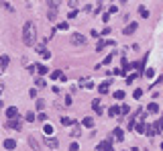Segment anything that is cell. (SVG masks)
I'll return each mask as SVG.
<instances>
[{"label":"cell","mask_w":163,"mask_h":151,"mask_svg":"<svg viewBox=\"0 0 163 151\" xmlns=\"http://www.w3.org/2000/svg\"><path fill=\"white\" fill-rule=\"evenodd\" d=\"M110 143H112L110 139H108V141H102V143H100V145L96 147V151H104V149H106V147H108V145H110Z\"/></svg>","instance_id":"cell-25"},{"label":"cell","mask_w":163,"mask_h":151,"mask_svg":"<svg viewBox=\"0 0 163 151\" xmlns=\"http://www.w3.org/2000/svg\"><path fill=\"white\" fill-rule=\"evenodd\" d=\"M57 29H61V31H67V23H59V25H57Z\"/></svg>","instance_id":"cell-37"},{"label":"cell","mask_w":163,"mask_h":151,"mask_svg":"<svg viewBox=\"0 0 163 151\" xmlns=\"http://www.w3.org/2000/svg\"><path fill=\"white\" fill-rule=\"evenodd\" d=\"M161 149H163V145H161Z\"/></svg>","instance_id":"cell-46"},{"label":"cell","mask_w":163,"mask_h":151,"mask_svg":"<svg viewBox=\"0 0 163 151\" xmlns=\"http://www.w3.org/2000/svg\"><path fill=\"white\" fill-rule=\"evenodd\" d=\"M145 76H147V78H153V76H155V70H147Z\"/></svg>","instance_id":"cell-40"},{"label":"cell","mask_w":163,"mask_h":151,"mask_svg":"<svg viewBox=\"0 0 163 151\" xmlns=\"http://www.w3.org/2000/svg\"><path fill=\"white\" fill-rule=\"evenodd\" d=\"M102 8H104V4H102V2H98V6H96V8H94V10H96V12H100V10H102Z\"/></svg>","instance_id":"cell-42"},{"label":"cell","mask_w":163,"mask_h":151,"mask_svg":"<svg viewBox=\"0 0 163 151\" xmlns=\"http://www.w3.org/2000/svg\"><path fill=\"white\" fill-rule=\"evenodd\" d=\"M6 116H8V120H12V118H18V108H16V106H10V108H6Z\"/></svg>","instance_id":"cell-6"},{"label":"cell","mask_w":163,"mask_h":151,"mask_svg":"<svg viewBox=\"0 0 163 151\" xmlns=\"http://www.w3.org/2000/svg\"><path fill=\"white\" fill-rule=\"evenodd\" d=\"M8 61H10V59H8V55H2V57H0V70H6Z\"/></svg>","instance_id":"cell-20"},{"label":"cell","mask_w":163,"mask_h":151,"mask_svg":"<svg viewBox=\"0 0 163 151\" xmlns=\"http://www.w3.org/2000/svg\"><path fill=\"white\" fill-rule=\"evenodd\" d=\"M21 125H23V123H21V118H12V120H8V123H6V127H10V129H16V131L21 129Z\"/></svg>","instance_id":"cell-8"},{"label":"cell","mask_w":163,"mask_h":151,"mask_svg":"<svg viewBox=\"0 0 163 151\" xmlns=\"http://www.w3.org/2000/svg\"><path fill=\"white\" fill-rule=\"evenodd\" d=\"M147 113L157 114V113H159V104H157V102H149V106H147Z\"/></svg>","instance_id":"cell-13"},{"label":"cell","mask_w":163,"mask_h":151,"mask_svg":"<svg viewBox=\"0 0 163 151\" xmlns=\"http://www.w3.org/2000/svg\"><path fill=\"white\" fill-rule=\"evenodd\" d=\"M135 129H137V131H139V133L143 135V133H145V129H147V125H145V123H139V125H137Z\"/></svg>","instance_id":"cell-30"},{"label":"cell","mask_w":163,"mask_h":151,"mask_svg":"<svg viewBox=\"0 0 163 151\" xmlns=\"http://www.w3.org/2000/svg\"><path fill=\"white\" fill-rule=\"evenodd\" d=\"M92 108H94V110H96L98 114H102V113H104V108H102V104H100V98L92 100Z\"/></svg>","instance_id":"cell-10"},{"label":"cell","mask_w":163,"mask_h":151,"mask_svg":"<svg viewBox=\"0 0 163 151\" xmlns=\"http://www.w3.org/2000/svg\"><path fill=\"white\" fill-rule=\"evenodd\" d=\"M29 72H37V74L45 76V74H49V68H47V66H43V63H33V66L29 68Z\"/></svg>","instance_id":"cell-2"},{"label":"cell","mask_w":163,"mask_h":151,"mask_svg":"<svg viewBox=\"0 0 163 151\" xmlns=\"http://www.w3.org/2000/svg\"><path fill=\"white\" fill-rule=\"evenodd\" d=\"M27 120H29V123H33V120H35V114H33V113H27Z\"/></svg>","instance_id":"cell-38"},{"label":"cell","mask_w":163,"mask_h":151,"mask_svg":"<svg viewBox=\"0 0 163 151\" xmlns=\"http://www.w3.org/2000/svg\"><path fill=\"white\" fill-rule=\"evenodd\" d=\"M59 123H61L63 127H69V125H76V120H74L72 116H63V118H59Z\"/></svg>","instance_id":"cell-15"},{"label":"cell","mask_w":163,"mask_h":151,"mask_svg":"<svg viewBox=\"0 0 163 151\" xmlns=\"http://www.w3.org/2000/svg\"><path fill=\"white\" fill-rule=\"evenodd\" d=\"M110 45H114V39H100L98 45H96V51H102V49H106Z\"/></svg>","instance_id":"cell-4"},{"label":"cell","mask_w":163,"mask_h":151,"mask_svg":"<svg viewBox=\"0 0 163 151\" xmlns=\"http://www.w3.org/2000/svg\"><path fill=\"white\" fill-rule=\"evenodd\" d=\"M61 78H63L61 70H53V72H51V80H61Z\"/></svg>","instance_id":"cell-22"},{"label":"cell","mask_w":163,"mask_h":151,"mask_svg":"<svg viewBox=\"0 0 163 151\" xmlns=\"http://www.w3.org/2000/svg\"><path fill=\"white\" fill-rule=\"evenodd\" d=\"M155 127H157V131H159V135H161V133H163V120H157Z\"/></svg>","instance_id":"cell-33"},{"label":"cell","mask_w":163,"mask_h":151,"mask_svg":"<svg viewBox=\"0 0 163 151\" xmlns=\"http://www.w3.org/2000/svg\"><path fill=\"white\" fill-rule=\"evenodd\" d=\"M112 135H114V139H116V141H122V139H124V133H122L120 127H116V129L112 131Z\"/></svg>","instance_id":"cell-14"},{"label":"cell","mask_w":163,"mask_h":151,"mask_svg":"<svg viewBox=\"0 0 163 151\" xmlns=\"http://www.w3.org/2000/svg\"><path fill=\"white\" fill-rule=\"evenodd\" d=\"M108 114H110V116H118V114H120V108H118V106H110V108H108Z\"/></svg>","instance_id":"cell-23"},{"label":"cell","mask_w":163,"mask_h":151,"mask_svg":"<svg viewBox=\"0 0 163 151\" xmlns=\"http://www.w3.org/2000/svg\"><path fill=\"white\" fill-rule=\"evenodd\" d=\"M72 43H74V45H84V43H86V37L80 35V33H74V35H72Z\"/></svg>","instance_id":"cell-5"},{"label":"cell","mask_w":163,"mask_h":151,"mask_svg":"<svg viewBox=\"0 0 163 151\" xmlns=\"http://www.w3.org/2000/svg\"><path fill=\"white\" fill-rule=\"evenodd\" d=\"M141 96H143V90H141V88H137V90L133 92V98H135V100H139Z\"/></svg>","instance_id":"cell-28"},{"label":"cell","mask_w":163,"mask_h":151,"mask_svg":"<svg viewBox=\"0 0 163 151\" xmlns=\"http://www.w3.org/2000/svg\"><path fill=\"white\" fill-rule=\"evenodd\" d=\"M69 151H80V145H78V143H72V145H69Z\"/></svg>","instance_id":"cell-35"},{"label":"cell","mask_w":163,"mask_h":151,"mask_svg":"<svg viewBox=\"0 0 163 151\" xmlns=\"http://www.w3.org/2000/svg\"><path fill=\"white\" fill-rule=\"evenodd\" d=\"M45 143H47L51 149H57V145H59V141H57L55 137H45Z\"/></svg>","instance_id":"cell-9"},{"label":"cell","mask_w":163,"mask_h":151,"mask_svg":"<svg viewBox=\"0 0 163 151\" xmlns=\"http://www.w3.org/2000/svg\"><path fill=\"white\" fill-rule=\"evenodd\" d=\"M163 82V76H159V78H157V80H155V84H153V86H159V84H161Z\"/></svg>","instance_id":"cell-43"},{"label":"cell","mask_w":163,"mask_h":151,"mask_svg":"<svg viewBox=\"0 0 163 151\" xmlns=\"http://www.w3.org/2000/svg\"><path fill=\"white\" fill-rule=\"evenodd\" d=\"M145 133H147L149 137H153V135H159V131H157V127H155V125H147Z\"/></svg>","instance_id":"cell-12"},{"label":"cell","mask_w":163,"mask_h":151,"mask_svg":"<svg viewBox=\"0 0 163 151\" xmlns=\"http://www.w3.org/2000/svg\"><path fill=\"white\" fill-rule=\"evenodd\" d=\"M35 84H37V88H45V86H47L43 78H37V80H35Z\"/></svg>","instance_id":"cell-31"},{"label":"cell","mask_w":163,"mask_h":151,"mask_svg":"<svg viewBox=\"0 0 163 151\" xmlns=\"http://www.w3.org/2000/svg\"><path fill=\"white\" fill-rule=\"evenodd\" d=\"M37 108H39V110H43V108H45V100H37Z\"/></svg>","instance_id":"cell-34"},{"label":"cell","mask_w":163,"mask_h":151,"mask_svg":"<svg viewBox=\"0 0 163 151\" xmlns=\"http://www.w3.org/2000/svg\"><path fill=\"white\" fill-rule=\"evenodd\" d=\"M135 127H137V120H135V118H128V125H126V129H128V131H133Z\"/></svg>","instance_id":"cell-29"},{"label":"cell","mask_w":163,"mask_h":151,"mask_svg":"<svg viewBox=\"0 0 163 151\" xmlns=\"http://www.w3.org/2000/svg\"><path fill=\"white\" fill-rule=\"evenodd\" d=\"M80 135H82V127H80V125H76L74 131H72V137H80Z\"/></svg>","instance_id":"cell-27"},{"label":"cell","mask_w":163,"mask_h":151,"mask_svg":"<svg viewBox=\"0 0 163 151\" xmlns=\"http://www.w3.org/2000/svg\"><path fill=\"white\" fill-rule=\"evenodd\" d=\"M37 120H41V123H45V120H47V114H43V113H41L39 116H37Z\"/></svg>","instance_id":"cell-39"},{"label":"cell","mask_w":163,"mask_h":151,"mask_svg":"<svg viewBox=\"0 0 163 151\" xmlns=\"http://www.w3.org/2000/svg\"><path fill=\"white\" fill-rule=\"evenodd\" d=\"M104 151H114V149H112V143H110V145H108V147H106Z\"/></svg>","instance_id":"cell-44"},{"label":"cell","mask_w":163,"mask_h":151,"mask_svg":"<svg viewBox=\"0 0 163 151\" xmlns=\"http://www.w3.org/2000/svg\"><path fill=\"white\" fill-rule=\"evenodd\" d=\"M108 86H110V82H102V84H100V86H98V92H100V94H106V92H108V90H110V88H108Z\"/></svg>","instance_id":"cell-16"},{"label":"cell","mask_w":163,"mask_h":151,"mask_svg":"<svg viewBox=\"0 0 163 151\" xmlns=\"http://www.w3.org/2000/svg\"><path fill=\"white\" fill-rule=\"evenodd\" d=\"M137 27H139L137 23H130V25H126V27L122 29V33H124V35H130V33H135V31H137Z\"/></svg>","instance_id":"cell-7"},{"label":"cell","mask_w":163,"mask_h":151,"mask_svg":"<svg viewBox=\"0 0 163 151\" xmlns=\"http://www.w3.org/2000/svg\"><path fill=\"white\" fill-rule=\"evenodd\" d=\"M82 125H84V127H88V129H92V127H94V118H90V116H86V118L82 120Z\"/></svg>","instance_id":"cell-21"},{"label":"cell","mask_w":163,"mask_h":151,"mask_svg":"<svg viewBox=\"0 0 163 151\" xmlns=\"http://www.w3.org/2000/svg\"><path fill=\"white\" fill-rule=\"evenodd\" d=\"M57 10H59V2H49V21L57 19Z\"/></svg>","instance_id":"cell-3"},{"label":"cell","mask_w":163,"mask_h":151,"mask_svg":"<svg viewBox=\"0 0 163 151\" xmlns=\"http://www.w3.org/2000/svg\"><path fill=\"white\" fill-rule=\"evenodd\" d=\"M4 147H6V149H16V141H14V139H6V141H4Z\"/></svg>","instance_id":"cell-17"},{"label":"cell","mask_w":163,"mask_h":151,"mask_svg":"<svg viewBox=\"0 0 163 151\" xmlns=\"http://www.w3.org/2000/svg\"><path fill=\"white\" fill-rule=\"evenodd\" d=\"M139 14H141L143 19H149V10H147L145 6H139Z\"/></svg>","instance_id":"cell-26"},{"label":"cell","mask_w":163,"mask_h":151,"mask_svg":"<svg viewBox=\"0 0 163 151\" xmlns=\"http://www.w3.org/2000/svg\"><path fill=\"white\" fill-rule=\"evenodd\" d=\"M128 113V104H122L120 106V114H126Z\"/></svg>","instance_id":"cell-36"},{"label":"cell","mask_w":163,"mask_h":151,"mask_svg":"<svg viewBox=\"0 0 163 151\" xmlns=\"http://www.w3.org/2000/svg\"><path fill=\"white\" fill-rule=\"evenodd\" d=\"M67 4H69L72 8H76V6H80V2H76V0H72V2H67Z\"/></svg>","instance_id":"cell-41"},{"label":"cell","mask_w":163,"mask_h":151,"mask_svg":"<svg viewBox=\"0 0 163 151\" xmlns=\"http://www.w3.org/2000/svg\"><path fill=\"white\" fill-rule=\"evenodd\" d=\"M37 51H39V55L43 57V59H47V57H51V53H49V49H47V47H43V45H39V47H37Z\"/></svg>","instance_id":"cell-11"},{"label":"cell","mask_w":163,"mask_h":151,"mask_svg":"<svg viewBox=\"0 0 163 151\" xmlns=\"http://www.w3.org/2000/svg\"><path fill=\"white\" fill-rule=\"evenodd\" d=\"M43 131H45V135L49 137V135H53V125H49V123H45V127H43Z\"/></svg>","instance_id":"cell-24"},{"label":"cell","mask_w":163,"mask_h":151,"mask_svg":"<svg viewBox=\"0 0 163 151\" xmlns=\"http://www.w3.org/2000/svg\"><path fill=\"white\" fill-rule=\"evenodd\" d=\"M112 57H114V53H110V55H106V57H104V61H102V63H98V68H102V66H108V63L112 61ZM98 68H96V70H98Z\"/></svg>","instance_id":"cell-19"},{"label":"cell","mask_w":163,"mask_h":151,"mask_svg":"<svg viewBox=\"0 0 163 151\" xmlns=\"http://www.w3.org/2000/svg\"><path fill=\"white\" fill-rule=\"evenodd\" d=\"M35 41H37L35 25H33L31 21H27V23H25V27H23V43H25L27 47H33V45H35Z\"/></svg>","instance_id":"cell-1"},{"label":"cell","mask_w":163,"mask_h":151,"mask_svg":"<svg viewBox=\"0 0 163 151\" xmlns=\"http://www.w3.org/2000/svg\"><path fill=\"white\" fill-rule=\"evenodd\" d=\"M0 108H2V102H0Z\"/></svg>","instance_id":"cell-45"},{"label":"cell","mask_w":163,"mask_h":151,"mask_svg":"<svg viewBox=\"0 0 163 151\" xmlns=\"http://www.w3.org/2000/svg\"><path fill=\"white\" fill-rule=\"evenodd\" d=\"M29 145H31V147H33L35 151H41V145H39V141H37V139H33V137L29 139Z\"/></svg>","instance_id":"cell-18"},{"label":"cell","mask_w":163,"mask_h":151,"mask_svg":"<svg viewBox=\"0 0 163 151\" xmlns=\"http://www.w3.org/2000/svg\"><path fill=\"white\" fill-rule=\"evenodd\" d=\"M114 98H116V100H122V98H124V92H122V90H116V92H114Z\"/></svg>","instance_id":"cell-32"}]
</instances>
